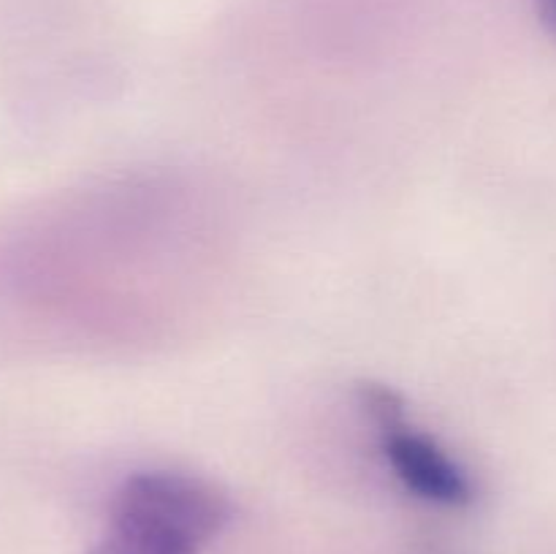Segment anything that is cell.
<instances>
[{
	"label": "cell",
	"instance_id": "3",
	"mask_svg": "<svg viewBox=\"0 0 556 554\" xmlns=\"http://www.w3.org/2000/svg\"><path fill=\"white\" fill-rule=\"evenodd\" d=\"M358 407L369 416L375 429L394 427L405 421V400L386 383H362L358 386Z\"/></svg>",
	"mask_w": 556,
	"mask_h": 554
},
{
	"label": "cell",
	"instance_id": "1",
	"mask_svg": "<svg viewBox=\"0 0 556 554\" xmlns=\"http://www.w3.org/2000/svg\"><path fill=\"white\" fill-rule=\"evenodd\" d=\"M228 519L231 503L215 483L177 470L136 473L114 494L92 554H199Z\"/></svg>",
	"mask_w": 556,
	"mask_h": 554
},
{
	"label": "cell",
	"instance_id": "2",
	"mask_svg": "<svg viewBox=\"0 0 556 554\" xmlns=\"http://www.w3.org/2000/svg\"><path fill=\"white\" fill-rule=\"evenodd\" d=\"M380 443H383V454L394 476L416 498L448 505V508H462V505L472 503L476 489H472V478L467 476L465 467L451 459L432 438L407 427V421L380 429Z\"/></svg>",
	"mask_w": 556,
	"mask_h": 554
},
{
	"label": "cell",
	"instance_id": "4",
	"mask_svg": "<svg viewBox=\"0 0 556 554\" xmlns=\"http://www.w3.org/2000/svg\"><path fill=\"white\" fill-rule=\"evenodd\" d=\"M538 14H541L543 27L556 38V0H538Z\"/></svg>",
	"mask_w": 556,
	"mask_h": 554
}]
</instances>
